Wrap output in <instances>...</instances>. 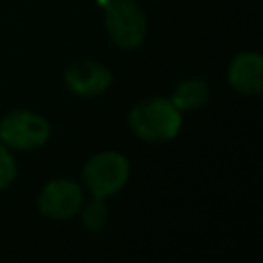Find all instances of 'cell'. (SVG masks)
I'll return each instance as SVG.
<instances>
[{"label":"cell","instance_id":"cell-3","mask_svg":"<svg viewBox=\"0 0 263 263\" xmlns=\"http://www.w3.org/2000/svg\"><path fill=\"white\" fill-rule=\"evenodd\" d=\"M129 177V162L123 154L107 150L99 152L82 168V181L95 197H107L119 191Z\"/></svg>","mask_w":263,"mask_h":263},{"label":"cell","instance_id":"cell-2","mask_svg":"<svg viewBox=\"0 0 263 263\" xmlns=\"http://www.w3.org/2000/svg\"><path fill=\"white\" fill-rule=\"evenodd\" d=\"M105 27L115 45L123 49L138 47L146 37V14L134 0H107Z\"/></svg>","mask_w":263,"mask_h":263},{"label":"cell","instance_id":"cell-5","mask_svg":"<svg viewBox=\"0 0 263 263\" xmlns=\"http://www.w3.org/2000/svg\"><path fill=\"white\" fill-rule=\"evenodd\" d=\"M39 212L53 220H66L80 212L82 189L70 179H55L43 187L39 193Z\"/></svg>","mask_w":263,"mask_h":263},{"label":"cell","instance_id":"cell-6","mask_svg":"<svg viewBox=\"0 0 263 263\" xmlns=\"http://www.w3.org/2000/svg\"><path fill=\"white\" fill-rule=\"evenodd\" d=\"M66 84L82 97H95L101 95L103 90L109 88L113 76L109 72V68H105L99 62L92 60H82V62H74L68 70H66Z\"/></svg>","mask_w":263,"mask_h":263},{"label":"cell","instance_id":"cell-1","mask_svg":"<svg viewBox=\"0 0 263 263\" xmlns=\"http://www.w3.org/2000/svg\"><path fill=\"white\" fill-rule=\"evenodd\" d=\"M129 125L140 140L162 144L179 134L181 111L171 103V99L152 97L138 103L129 111Z\"/></svg>","mask_w":263,"mask_h":263},{"label":"cell","instance_id":"cell-8","mask_svg":"<svg viewBox=\"0 0 263 263\" xmlns=\"http://www.w3.org/2000/svg\"><path fill=\"white\" fill-rule=\"evenodd\" d=\"M208 97H210V88H208L205 80L187 78V80L177 84V88H175V92L171 97V103L179 111H191V109H197V107L205 105Z\"/></svg>","mask_w":263,"mask_h":263},{"label":"cell","instance_id":"cell-11","mask_svg":"<svg viewBox=\"0 0 263 263\" xmlns=\"http://www.w3.org/2000/svg\"><path fill=\"white\" fill-rule=\"evenodd\" d=\"M97 2H101V4H105V2H107V0H97Z\"/></svg>","mask_w":263,"mask_h":263},{"label":"cell","instance_id":"cell-10","mask_svg":"<svg viewBox=\"0 0 263 263\" xmlns=\"http://www.w3.org/2000/svg\"><path fill=\"white\" fill-rule=\"evenodd\" d=\"M16 177V164L8 148L0 146V189L8 187Z\"/></svg>","mask_w":263,"mask_h":263},{"label":"cell","instance_id":"cell-7","mask_svg":"<svg viewBox=\"0 0 263 263\" xmlns=\"http://www.w3.org/2000/svg\"><path fill=\"white\" fill-rule=\"evenodd\" d=\"M228 82L242 95H259L263 90V58L255 51L236 53L228 66Z\"/></svg>","mask_w":263,"mask_h":263},{"label":"cell","instance_id":"cell-9","mask_svg":"<svg viewBox=\"0 0 263 263\" xmlns=\"http://www.w3.org/2000/svg\"><path fill=\"white\" fill-rule=\"evenodd\" d=\"M107 220V205L103 201V197H95L92 203H88L82 212V224L88 230H99Z\"/></svg>","mask_w":263,"mask_h":263},{"label":"cell","instance_id":"cell-4","mask_svg":"<svg viewBox=\"0 0 263 263\" xmlns=\"http://www.w3.org/2000/svg\"><path fill=\"white\" fill-rule=\"evenodd\" d=\"M49 123L33 111H10L0 121V142L14 150H33L47 142Z\"/></svg>","mask_w":263,"mask_h":263}]
</instances>
